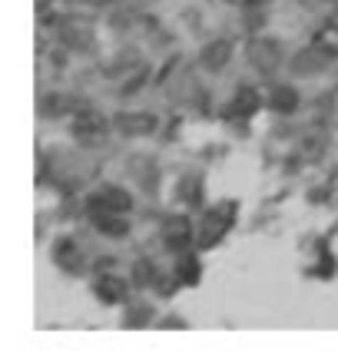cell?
<instances>
[{
	"mask_svg": "<svg viewBox=\"0 0 338 364\" xmlns=\"http://www.w3.org/2000/svg\"><path fill=\"white\" fill-rule=\"evenodd\" d=\"M70 106H73V103H70L63 93H47L43 100H40V113H43V116H63Z\"/></svg>",
	"mask_w": 338,
	"mask_h": 364,
	"instance_id": "44dd1931",
	"label": "cell"
},
{
	"mask_svg": "<svg viewBox=\"0 0 338 364\" xmlns=\"http://www.w3.org/2000/svg\"><path fill=\"white\" fill-rule=\"evenodd\" d=\"M199 275H203V269H199V262L186 252V259H179V278H183L186 285H196L199 282Z\"/></svg>",
	"mask_w": 338,
	"mask_h": 364,
	"instance_id": "7402d4cb",
	"label": "cell"
},
{
	"mask_svg": "<svg viewBox=\"0 0 338 364\" xmlns=\"http://www.w3.org/2000/svg\"><path fill=\"white\" fill-rule=\"evenodd\" d=\"M242 4H245V7H262V10H265L272 0H242Z\"/></svg>",
	"mask_w": 338,
	"mask_h": 364,
	"instance_id": "d4e9b609",
	"label": "cell"
},
{
	"mask_svg": "<svg viewBox=\"0 0 338 364\" xmlns=\"http://www.w3.org/2000/svg\"><path fill=\"white\" fill-rule=\"evenodd\" d=\"M335 17H338V0H335Z\"/></svg>",
	"mask_w": 338,
	"mask_h": 364,
	"instance_id": "83f0119b",
	"label": "cell"
},
{
	"mask_svg": "<svg viewBox=\"0 0 338 364\" xmlns=\"http://www.w3.org/2000/svg\"><path fill=\"white\" fill-rule=\"evenodd\" d=\"M156 126H159V119H156L153 113H146V109H139V113L123 109V113L113 116V129L120 136H126V139H143V136H153Z\"/></svg>",
	"mask_w": 338,
	"mask_h": 364,
	"instance_id": "8992f818",
	"label": "cell"
},
{
	"mask_svg": "<svg viewBox=\"0 0 338 364\" xmlns=\"http://www.w3.org/2000/svg\"><path fill=\"white\" fill-rule=\"evenodd\" d=\"M245 60H249V67L255 70V73L269 77V73H275V70L282 67L285 50H282L279 37H265V33H259V37L249 40V47H245Z\"/></svg>",
	"mask_w": 338,
	"mask_h": 364,
	"instance_id": "6da1fadb",
	"label": "cell"
},
{
	"mask_svg": "<svg viewBox=\"0 0 338 364\" xmlns=\"http://www.w3.org/2000/svg\"><path fill=\"white\" fill-rule=\"evenodd\" d=\"M50 259H53V265H57L63 275H80V272L87 269L83 249H80V242H73V239H57V242H53Z\"/></svg>",
	"mask_w": 338,
	"mask_h": 364,
	"instance_id": "52a82bcc",
	"label": "cell"
},
{
	"mask_svg": "<svg viewBox=\"0 0 338 364\" xmlns=\"http://www.w3.org/2000/svg\"><path fill=\"white\" fill-rule=\"evenodd\" d=\"M309 149H305V156H309V159H315V156H322L325 153V139H319V143H315V139H309Z\"/></svg>",
	"mask_w": 338,
	"mask_h": 364,
	"instance_id": "cb8c5ba5",
	"label": "cell"
},
{
	"mask_svg": "<svg viewBox=\"0 0 338 364\" xmlns=\"http://www.w3.org/2000/svg\"><path fill=\"white\" fill-rule=\"evenodd\" d=\"M93 295H97L103 305H120L126 298V282L116 275H100L97 282H93Z\"/></svg>",
	"mask_w": 338,
	"mask_h": 364,
	"instance_id": "4fadbf2b",
	"label": "cell"
},
{
	"mask_svg": "<svg viewBox=\"0 0 338 364\" xmlns=\"http://www.w3.org/2000/svg\"><path fill=\"white\" fill-rule=\"evenodd\" d=\"M139 67V57H136V50H123L116 60H110V67L103 70L107 77H120V73H130V70Z\"/></svg>",
	"mask_w": 338,
	"mask_h": 364,
	"instance_id": "d6986e66",
	"label": "cell"
},
{
	"mask_svg": "<svg viewBox=\"0 0 338 364\" xmlns=\"http://www.w3.org/2000/svg\"><path fill=\"white\" fill-rule=\"evenodd\" d=\"M146 80H149V67H146V63H139V67L130 70V77L120 83V93H116V96H136L139 90H143Z\"/></svg>",
	"mask_w": 338,
	"mask_h": 364,
	"instance_id": "ac0fdd59",
	"label": "cell"
},
{
	"mask_svg": "<svg viewBox=\"0 0 338 364\" xmlns=\"http://www.w3.org/2000/svg\"><path fill=\"white\" fill-rule=\"evenodd\" d=\"M80 4H87V7H107L110 0H80Z\"/></svg>",
	"mask_w": 338,
	"mask_h": 364,
	"instance_id": "4316f807",
	"label": "cell"
},
{
	"mask_svg": "<svg viewBox=\"0 0 338 364\" xmlns=\"http://www.w3.org/2000/svg\"><path fill=\"white\" fill-rule=\"evenodd\" d=\"M232 215H236V202H223V205H216L213 212H206L203 222H199V245H203V249L216 245V242L229 232Z\"/></svg>",
	"mask_w": 338,
	"mask_h": 364,
	"instance_id": "5b68a950",
	"label": "cell"
},
{
	"mask_svg": "<svg viewBox=\"0 0 338 364\" xmlns=\"http://www.w3.org/2000/svg\"><path fill=\"white\" fill-rule=\"evenodd\" d=\"M103 209V212H130L133 209V196L123 189V186H100L93 196H90V212Z\"/></svg>",
	"mask_w": 338,
	"mask_h": 364,
	"instance_id": "ba28073f",
	"label": "cell"
},
{
	"mask_svg": "<svg viewBox=\"0 0 338 364\" xmlns=\"http://www.w3.org/2000/svg\"><path fill=\"white\" fill-rule=\"evenodd\" d=\"M47 7H50V0H37V14H40V17H47Z\"/></svg>",
	"mask_w": 338,
	"mask_h": 364,
	"instance_id": "484cf974",
	"label": "cell"
},
{
	"mask_svg": "<svg viewBox=\"0 0 338 364\" xmlns=\"http://www.w3.org/2000/svg\"><path fill=\"white\" fill-rule=\"evenodd\" d=\"M179 202L183 205H203V179L196 173H186L183 179H179Z\"/></svg>",
	"mask_w": 338,
	"mask_h": 364,
	"instance_id": "e0dca14e",
	"label": "cell"
},
{
	"mask_svg": "<svg viewBox=\"0 0 338 364\" xmlns=\"http://www.w3.org/2000/svg\"><path fill=\"white\" fill-rule=\"evenodd\" d=\"M265 103H269L272 113L292 116L299 109V90L292 87V83H275V87L269 90V96H265Z\"/></svg>",
	"mask_w": 338,
	"mask_h": 364,
	"instance_id": "7c38bea8",
	"label": "cell"
},
{
	"mask_svg": "<svg viewBox=\"0 0 338 364\" xmlns=\"http://www.w3.org/2000/svg\"><path fill=\"white\" fill-rule=\"evenodd\" d=\"M149 321H153V308H149V305H143V301H139V305L126 308V315H123V325L126 328H146Z\"/></svg>",
	"mask_w": 338,
	"mask_h": 364,
	"instance_id": "ffe728a7",
	"label": "cell"
},
{
	"mask_svg": "<svg viewBox=\"0 0 338 364\" xmlns=\"http://www.w3.org/2000/svg\"><path fill=\"white\" fill-rule=\"evenodd\" d=\"M245 10H249V14H245V20H242V23H245L249 30H255V27H262V23H265V14H259L262 7H245Z\"/></svg>",
	"mask_w": 338,
	"mask_h": 364,
	"instance_id": "603a6c76",
	"label": "cell"
},
{
	"mask_svg": "<svg viewBox=\"0 0 338 364\" xmlns=\"http://www.w3.org/2000/svg\"><path fill=\"white\" fill-rule=\"evenodd\" d=\"M93 229L107 239H126L130 235V222H126L123 212H103L93 209Z\"/></svg>",
	"mask_w": 338,
	"mask_h": 364,
	"instance_id": "8fae6325",
	"label": "cell"
},
{
	"mask_svg": "<svg viewBox=\"0 0 338 364\" xmlns=\"http://www.w3.org/2000/svg\"><path fill=\"white\" fill-rule=\"evenodd\" d=\"M163 245L169 252H176V255L189 252V245H193V222L186 219V215H173V219H166V225H163Z\"/></svg>",
	"mask_w": 338,
	"mask_h": 364,
	"instance_id": "9c48e42d",
	"label": "cell"
},
{
	"mask_svg": "<svg viewBox=\"0 0 338 364\" xmlns=\"http://www.w3.org/2000/svg\"><path fill=\"white\" fill-rule=\"evenodd\" d=\"M229 60H232V43L226 37L209 40V43L199 50V67H203L206 73H223V70L229 67Z\"/></svg>",
	"mask_w": 338,
	"mask_h": 364,
	"instance_id": "30bf717a",
	"label": "cell"
},
{
	"mask_svg": "<svg viewBox=\"0 0 338 364\" xmlns=\"http://www.w3.org/2000/svg\"><path fill=\"white\" fill-rule=\"evenodd\" d=\"M57 40H60V43H63L67 50H73V53H93V47H97V33H93V23H90V20H80V17L60 20Z\"/></svg>",
	"mask_w": 338,
	"mask_h": 364,
	"instance_id": "277c9868",
	"label": "cell"
},
{
	"mask_svg": "<svg viewBox=\"0 0 338 364\" xmlns=\"http://www.w3.org/2000/svg\"><path fill=\"white\" fill-rule=\"evenodd\" d=\"M159 278H163V272L156 269L149 259H136L133 262V285H139V288H159V285H163Z\"/></svg>",
	"mask_w": 338,
	"mask_h": 364,
	"instance_id": "2e32d148",
	"label": "cell"
},
{
	"mask_svg": "<svg viewBox=\"0 0 338 364\" xmlns=\"http://www.w3.org/2000/svg\"><path fill=\"white\" fill-rule=\"evenodd\" d=\"M110 123H113V119H110ZM110 123H107V116L97 113V109H80V113L73 116V139H77L83 149H97L110 136Z\"/></svg>",
	"mask_w": 338,
	"mask_h": 364,
	"instance_id": "3957f363",
	"label": "cell"
},
{
	"mask_svg": "<svg viewBox=\"0 0 338 364\" xmlns=\"http://www.w3.org/2000/svg\"><path fill=\"white\" fill-rule=\"evenodd\" d=\"M130 173L136 176V182H139L146 192H153L156 186H159V166H156L149 156H133V159H130Z\"/></svg>",
	"mask_w": 338,
	"mask_h": 364,
	"instance_id": "5bb4252c",
	"label": "cell"
},
{
	"mask_svg": "<svg viewBox=\"0 0 338 364\" xmlns=\"http://www.w3.org/2000/svg\"><path fill=\"white\" fill-rule=\"evenodd\" d=\"M259 106H262V96L255 93V90H252V87H236V96H232L229 113L239 116V119H249Z\"/></svg>",
	"mask_w": 338,
	"mask_h": 364,
	"instance_id": "9a60e30c",
	"label": "cell"
},
{
	"mask_svg": "<svg viewBox=\"0 0 338 364\" xmlns=\"http://www.w3.org/2000/svg\"><path fill=\"white\" fill-rule=\"evenodd\" d=\"M332 63H335V50L325 47V43H309L299 53H292L289 70H292V77L309 80V77H322Z\"/></svg>",
	"mask_w": 338,
	"mask_h": 364,
	"instance_id": "7a4b0ae2",
	"label": "cell"
}]
</instances>
